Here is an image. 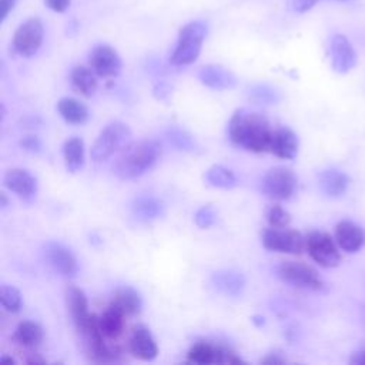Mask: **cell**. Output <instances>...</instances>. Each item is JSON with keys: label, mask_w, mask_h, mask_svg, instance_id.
<instances>
[{"label": "cell", "mask_w": 365, "mask_h": 365, "mask_svg": "<svg viewBox=\"0 0 365 365\" xmlns=\"http://www.w3.org/2000/svg\"><path fill=\"white\" fill-rule=\"evenodd\" d=\"M68 309L73 324L83 339L90 359L97 362L114 361V352L104 344V335L98 327V318L88 311V301L80 288H70L67 294Z\"/></svg>", "instance_id": "1"}, {"label": "cell", "mask_w": 365, "mask_h": 365, "mask_svg": "<svg viewBox=\"0 0 365 365\" xmlns=\"http://www.w3.org/2000/svg\"><path fill=\"white\" fill-rule=\"evenodd\" d=\"M272 131L264 114L244 108L237 110L228 124V135L232 144L252 153L269 151Z\"/></svg>", "instance_id": "2"}, {"label": "cell", "mask_w": 365, "mask_h": 365, "mask_svg": "<svg viewBox=\"0 0 365 365\" xmlns=\"http://www.w3.org/2000/svg\"><path fill=\"white\" fill-rule=\"evenodd\" d=\"M161 155V145L155 140H141L124 147L113 171L121 180H134L150 171Z\"/></svg>", "instance_id": "3"}, {"label": "cell", "mask_w": 365, "mask_h": 365, "mask_svg": "<svg viewBox=\"0 0 365 365\" xmlns=\"http://www.w3.org/2000/svg\"><path fill=\"white\" fill-rule=\"evenodd\" d=\"M207 36V26L202 21H191L185 24L178 34L177 46L171 54V64L188 66L200 56L202 41Z\"/></svg>", "instance_id": "4"}, {"label": "cell", "mask_w": 365, "mask_h": 365, "mask_svg": "<svg viewBox=\"0 0 365 365\" xmlns=\"http://www.w3.org/2000/svg\"><path fill=\"white\" fill-rule=\"evenodd\" d=\"M277 274L284 282L298 289L314 292L325 289V282L318 271L314 267L299 261H282L277 267Z\"/></svg>", "instance_id": "5"}, {"label": "cell", "mask_w": 365, "mask_h": 365, "mask_svg": "<svg viewBox=\"0 0 365 365\" xmlns=\"http://www.w3.org/2000/svg\"><path fill=\"white\" fill-rule=\"evenodd\" d=\"M131 137V131L127 124L121 121H113L107 124L91 147V160L101 163L111 157L115 151L127 145Z\"/></svg>", "instance_id": "6"}, {"label": "cell", "mask_w": 365, "mask_h": 365, "mask_svg": "<svg viewBox=\"0 0 365 365\" xmlns=\"http://www.w3.org/2000/svg\"><path fill=\"white\" fill-rule=\"evenodd\" d=\"M305 248L309 257L324 268H334L341 262L339 247L328 232L311 231L305 237Z\"/></svg>", "instance_id": "7"}, {"label": "cell", "mask_w": 365, "mask_h": 365, "mask_svg": "<svg viewBox=\"0 0 365 365\" xmlns=\"http://www.w3.org/2000/svg\"><path fill=\"white\" fill-rule=\"evenodd\" d=\"M262 244L269 251L298 255L305 250V237L292 228L271 227L264 231Z\"/></svg>", "instance_id": "8"}, {"label": "cell", "mask_w": 365, "mask_h": 365, "mask_svg": "<svg viewBox=\"0 0 365 365\" xmlns=\"http://www.w3.org/2000/svg\"><path fill=\"white\" fill-rule=\"evenodd\" d=\"M297 177L285 167H274L262 178V192L272 200H288L297 191Z\"/></svg>", "instance_id": "9"}, {"label": "cell", "mask_w": 365, "mask_h": 365, "mask_svg": "<svg viewBox=\"0 0 365 365\" xmlns=\"http://www.w3.org/2000/svg\"><path fill=\"white\" fill-rule=\"evenodd\" d=\"M43 23L38 17H30L21 23L13 37V48L23 57L34 56L43 43Z\"/></svg>", "instance_id": "10"}, {"label": "cell", "mask_w": 365, "mask_h": 365, "mask_svg": "<svg viewBox=\"0 0 365 365\" xmlns=\"http://www.w3.org/2000/svg\"><path fill=\"white\" fill-rule=\"evenodd\" d=\"M187 359L192 364H201V365H208V364H241L242 359L237 356L235 352L231 349L221 346V345H214L211 342L200 341L195 342L188 354Z\"/></svg>", "instance_id": "11"}, {"label": "cell", "mask_w": 365, "mask_h": 365, "mask_svg": "<svg viewBox=\"0 0 365 365\" xmlns=\"http://www.w3.org/2000/svg\"><path fill=\"white\" fill-rule=\"evenodd\" d=\"M43 254L47 265L63 277H73L77 272V259L74 254L63 244L48 241L43 247Z\"/></svg>", "instance_id": "12"}, {"label": "cell", "mask_w": 365, "mask_h": 365, "mask_svg": "<svg viewBox=\"0 0 365 365\" xmlns=\"http://www.w3.org/2000/svg\"><path fill=\"white\" fill-rule=\"evenodd\" d=\"M90 67L93 71L104 78L108 77H115L121 71V58L117 54V51L107 46V44H100L93 48L90 53Z\"/></svg>", "instance_id": "13"}, {"label": "cell", "mask_w": 365, "mask_h": 365, "mask_svg": "<svg viewBox=\"0 0 365 365\" xmlns=\"http://www.w3.org/2000/svg\"><path fill=\"white\" fill-rule=\"evenodd\" d=\"M331 64L336 73L345 74L356 66V53L351 41L344 34H335L329 44Z\"/></svg>", "instance_id": "14"}, {"label": "cell", "mask_w": 365, "mask_h": 365, "mask_svg": "<svg viewBox=\"0 0 365 365\" xmlns=\"http://www.w3.org/2000/svg\"><path fill=\"white\" fill-rule=\"evenodd\" d=\"M335 241L342 251L355 254L365 247V231L354 221L342 220L335 225Z\"/></svg>", "instance_id": "15"}, {"label": "cell", "mask_w": 365, "mask_h": 365, "mask_svg": "<svg viewBox=\"0 0 365 365\" xmlns=\"http://www.w3.org/2000/svg\"><path fill=\"white\" fill-rule=\"evenodd\" d=\"M4 185L24 201H31L37 192V180L23 168H11L4 174Z\"/></svg>", "instance_id": "16"}, {"label": "cell", "mask_w": 365, "mask_h": 365, "mask_svg": "<svg viewBox=\"0 0 365 365\" xmlns=\"http://www.w3.org/2000/svg\"><path fill=\"white\" fill-rule=\"evenodd\" d=\"M299 148L298 135L288 127H278L272 131L269 153L282 160H292Z\"/></svg>", "instance_id": "17"}, {"label": "cell", "mask_w": 365, "mask_h": 365, "mask_svg": "<svg viewBox=\"0 0 365 365\" xmlns=\"http://www.w3.org/2000/svg\"><path fill=\"white\" fill-rule=\"evenodd\" d=\"M130 351L135 358L143 361H151L158 355V346L147 327H134L130 336Z\"/></svg>", "instance_id": "18"}, {"label": "cell", "mask_w": 365, "mask_h": 365, "mask_svg": "<svg viewBox=\"0 0 365 365\" xmlns=\"http://www.w3.org/2000/svg\"><path fill=\"white\" fill-rule=\"evenodd\" d=\"M200 81L212 90H230L237 84V77L220 64H207L198 71Z\"/></svg>", "instance_id": "19"}, {"label": "cell", "mask_w": 365, "mask_h": 365, "mask_svg": "<svg viewBox=\"0 0 365 365\" xmlns=\"http://www.w3.org/2000/svg\"><path fill=\"white\" fill-rule=\"evenodd\" d=\"M211 284L220 294L227 297H237L245 287V278L238 271L222 269L212 274Z\"/></svg>", "instance_id": "20"}, {"label": "cell", "mask_w": 365, "mask_h": 365, "mask_svg": "<svg viewBox=\"0 0 365 365\" xmlns=\"http://www.w3.org/2000/svg\"><path fill=\"white\" fill-rule=\"evenodd\" d=\"M318 181L322 192L331 198L342 197L349 187V177L336 168L324 170L319 174Z\"/></svg>", "instance_id": "21"}, {"label": "cell", "mask_w": 365, "mask_h": 365, "mask_svg": "<svg viewBox=\"0 0 365 365\" xmlns=\"http://www.w3.org/2000/svg\"><path fill=\"white\" fill-rule=\"evenodd\" d=\"M133 215L140 221H153L164 214V204L154 195L143 194L134 198L131 205Z\"/></svg>", "instance_id": "22"}, {"label": "cell", "mask_w": 365, "mask_h": 365, "mask_svg": "<svg viewBox=\"0 0 365 365\" xmlns=\"http://www.w3.org/2000/svg\"><path fill=\"white\" fill-rule=\"evenodd\" d=\"M124 317L127 315L123 311L110 304L107 309L98 317V327L101 334L110 339L118 338L124 331Z\"/></svg>", "instance_id": "23"}, {"label": "cell", "mask_w": 365, "mask_h": 365, "mask_svg": "<svg viewBox=\"0 0 365 365\" xmlns=\"http://www.w3.org/2000/svg\"><path fill=\"white\" fill-rule=\"evenodd\" d=\"M96 73L93 68H87L84 66H77L71 70V87L76 93L84 96V97H91L96 90H97V80H96Z\"/></svg>", "instance_id": "24"}, {"label": "cell", "mask_w": 365, "mask_h": 365, "mask_svg": "<svg viewBox=\"0 0 365 365\" xmlns=\"http://www.w3.org/2000/svg\"><path fill=\"white\" fill-rule=\"evenodd\" d=\"M57 110L60 115L70 124H84L88 120L87 107L76 98L64 97L57 103Z\"/></svg>", "instance_id": "25"}, {"label": "cell", "mask_w": 365, "mask_h": 365, "mask_svg": "<svg viewBox=\"0 0 365 365\" xmlns=\"http://www.w3.org/2000/svg\"><path fill=\"white\" fill-rule=\"evenodd\" d=\"M113 305H115L120 311H123L125 315H135L141 311V297L138 295V292L130 287H123L118 288L114 292Z\"/></svg>", "instance_id": "26"}, {"label": "cell", "mask_w": 365, "mask_h": 365, "mask_svg": "<svg viewBox=\"0 0 365 365\" xmlns=\"http://www.w3.org/2000/svg\"><path fill=\"white\" fill-rule=\"evenodd\" d=\"M63 157L67 171L77 173L84 165V143L78 137H73L64 143Z\"/></svg>", "instance_id": "27"}, {"label": "cell", "mask_w": 365, "mask_h": 365, "mask_svg": "<svg viewBox=\"0 0 365 365\" xmlns=\"http://www.w3.org/2000/svg\"><path fill=\"white\" fill-rule=\"evenodd\" d=\"M43 336V328L34 321H21L14 332V339L23 346H37Z\"/></svg>", "instance_id": "28"}, {"label": "cell", "mask_w": 365, "mask_h": 365, "mask_svg": "<svg viewBox=\"0 0 365 365\" xmlns=\"http://www.w3.org/2000/svg\"><path fill=\"white\" fill-rule=\"evenodd\" d=\"M165 138L173 144L178 151L194 153L197 150L195 138L185 130L178 125H170L165 130Z\"/></svg>", "instance_id": "29"}, {"label": "cell", "mask_w": 365, "mask_h": 365, "mask_svg": "<svg viewBox=\"0 0 365 365\" xmlns=\"http://www.w3.org/2000/svg\"><path fill=\"white\" fill-rule=\"evenodd\" d=\"M205 178L210 185L217 187V188H232L237 185V178L234 173L230 168H225L222 165H212L207 174Z\"/></svg>", "instance_id": "30"}, {"label": "cell", "mask_w": 365, "mask_h": 365, "mask_svg": "<svg viewBox=\"0 0 365 365\" xmlns=\"http://www.w3.org/2000/svg\"><path fill=\"white\" fill-rule=\"evenodd\" d=\"M279 98V93L268 84H255L248 90V100L255 104H277Z\"/></svg>", "instance_id": "31"}, {"label": "cell", "mask_w": 365, "mask_h": 365, "mask_svg": "<svg viewBox=\"0 0 365 365\" xmlns=\"http://www.w3.org/2000/svg\"><path fill=\"white\" fill-rule=\"evenodd\" d=\"M0 301L1 307L7 312H19L21 308V294L20 291L13 285H3L0 288Z\"/></svg>", "instance_id": "32"}, {"label": "cell", "mask_w": 365, "mask_h": 365, "mask_svg": "<svg viewBox=\"0 0 365 365\" xmlns=\"http://www.w3.org/2000/svg\"><path fill=\"white\" fill-rule=\"evenodd\" d=\"M267 221L271 227H277V228L288 227V224L291 222V215L281 205L275 204L269 207V210L267 211Z\"/></svg>", "instance_id": "33"}, {"label": "cell", "mask_w": 365, "mask_h": 365, "mask_svg": "<svg viewBox=\"0 0 365 365\" xmlns=\"http://www.w3.org/2000/svg\"><path fill=\"white\" fill-rule=\"evenodd\" d=\"M217 220V212L211 205H202L194 215V221L200 228H210Z\"/></svg>", "instance_id": "34"}, {"label": "cell", "mask_w": 365, "mask_h": 365, "mask_svg": "<svg viewBox=\"0 0 365 365\" xmlns=\"http://www.w3.org/2000/svg\"><path fill=\"white\" fill-rule=\"evenodd\" d=\"M20 147L24 150V151H29V153H40L41 150V141L38 137L36 135H24L21 140H20Z\"/></svg>", "instance_id": "35"}, {"label": "cell", "mask_w": 365, "mask_h": 365, "mask_svg": "<svg viewBox=\"0 0 365 365\" xmlns=\"http://www.w3.org/2000/svg\"><path fill=\"white\" fill-rule=\"evenodd\" d=\"M319 0H289V7L295 13H305L311 10Z\"/></svg>", "instance_id": "36"}, {"label": "cell", "mask_w": 365, "mask_h": 365, "mask_svg": "<svg viewBox=\"0 0 365 365\" xmlns=\"http://www.w3.org/2000/svg\"><path fill=\"white\" fill-rule=\"evenodd\" d=\"M71 0H46V4L48 9L57 13H63L70 7Z\"/></svg>", "instance_id": "37"}, {"label": "cell", "mask_w": 365, "mask_h": 365, "mask_svg": "<svg viewBox=\"0 0 365 365\" xmlns=\"http://www.w3.org/2000/svg\"><path fill=\"white\" fill-rule=\"evenodd\" d=\"M170 91H171V87L165 81L155 84V87L153 90L155 98H158V100H165L170 96Z\"/></svg>", "instance_id": "38"}, {"label": "cell", "mask_w": 365, "mask_h": 365, "mask_svg": "<svg viewBox=\"0 0 365 365\" xmlns=\"http://www.w3.org/2000/svg\"><path fill=\"white\" fill-rule=\"evenodd\" d=\"M16 0H0V9H1V20H6L9 13L13 10Z\"/></svg>", "instance_id": "39"}, {"label": "cell", "mask_w": 365, "mask_h": 365, "mask_svg": "<svg viewBox=\"0 0 365 365\" xmlns=\"http://www.w3.org/2000/svg\"><path fill=\"white\" fill-rule=\"evenodd\" d=\"M349 364L354 365H365V349L356 351L352 354V356L349 358Z\"/></svg>", "instance_id": "40"}, {"label": "cell", "mask_w": 365, "mask_h": 365, "mask_svg": "<svg viewBox=\"0 0 365 365\" xmlns=\"http://www.w3.org/2000/svg\"><path fill=\"white\" fill-rule=\"evenodd\" d=\"M261 362L262 364H284L285 359L282 356H279V354H269L268 356L261 359Z\"/></svg>", "instance_id": "41"}, {"label": "cell", "mask_w": 365, "mask_h": 365, "mask_svg": "<svg viewBox=\"0 0 365 365\" xmlns=\"http://www.w3.org/2000/svg\"><path fill=\"white\" fill-rule=\"evenodd\" d=\"M0 205H1V208H6L9 205V198H7L6 192H0Z\"/></svg>", "instance_id": "42"}, {"label": "cell", "mask_w": 365, "mask_h": 365, "mask_svg": "<svg viewBox=\"0 0 365 365\" xmlns=\"http://www.w3.org/2000/svg\"><path fill=\"white\" fill-rule=\"evenodd\" d=\"M254 322H255L257 325H262V324H264V318H261V317H254Z\"/></svg>", "instance_id": "43"}, {"label": "cell", "mask_w": 365, "mask_h": 365, "mask_svg": "<svg viewBox=\"0 0 365 365\" xmlns=\"http://www.w3.org/2000/svg\"><path fill=\"white\" fill-rule=\"evenodd\" d=\"M1 362H14L13 358H1Z\"/></svg>", "instance_id": "44"}, {"label": "cell", "mask_w": 365, "mask_h": 365, "mask_svg": "<svg viewBox=\"0 0 365 365\" xmlns=\"http://www.w3.org/2000/svg\"><path fill=\"white\" fill-rule=\"evenodd\" d=\"M336 1H348V0H336Z\"/></svg>", "instance_id": "45"}]
</instances>
